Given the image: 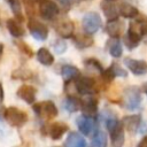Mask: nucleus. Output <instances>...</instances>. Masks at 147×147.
Returning <instances> with one entry per match:
<instances>
[{
  "instance_id": "obj_29",
  "label": "nucleus",
  "mask_w": 147,
  "mask_h": 147,
  "mask_svg": "<svg viewBox=\"0 0 147 147\" xmlns=\"http://www.w3.org/2000/svg\"><path fill=\"white\" fill-rule=\"evenodd\" d=\"M91 147H107V134L102 130H96L94 132Z\"/></svg>"
},
{
  "instance_id": "obj_25",
  "label": "nucleus",
  "mask_w": 147,
  "mask_h": 147,
  "mask_svg": "<svg viewBox=\"0 0 147 147\" xmlns=\"http://www.w3.org/2000/svg\"><path fill=\"white\" fill-rule=\"evenodd\" d=\"M118 9H119V15L123 16L124 18H136L139 15L138 8L127 2L121 3L118 6Z\"/></svg>"
},
{
  "instance_id": "obj_5",
  "label": "nucleus",
  "mask_w": 147,
  "mask_h": 147,
  "mask_svg": "<svg viewBox=\"0 0 147 147\" xmlns=\"http://www.w3.org/2000/svg\"><path fill=\"white\" fill-rule=\"evenodd\" d=\"M124 107L129 110H134L140 107L141 103V92L140 88L137 86H130L124 90Z\"/></svg>"
},
{
  "instance_id": "obj_37",
  "label": "nucleus",
  "mask_w": 147,
  "mask_h": 147,
  "mask_svg": "<svg viewBox=\"0 0 147 147\" xmlns=\"http://www.w3.org/2000/svg\"><path fill=\"white\" fill-rule=\"evenodd\" d=\"M6 107L0 102V121H3L5 119V114H6Z\"/></svg>"
},
{
  "instance_id": "obj_7",
  "label": "nucleus",
  "mask_w": 147,
  "mask_h": 147,
  "mask_svg": "<svg viewBox=\"0 0 147 147\" xmlns=\"http://www.w3.org/2000/svg\"><path fill=\"white\" fill-rule=\"evenodd\" d=\"M28 29H29L31 36L36 40L44 41L48 37V28L44 23L37 21L33 17H30L29 18V21H28Z\"/></svg>"
},
{
  "instance_id": "obj_27",
  "label": "nucleus",
  "mask_w": 147,
  "mask_h": 147,
  "mask_svg": "<svg viewBox=\"0 0 147 147\" xmlns=\"http://www.w3.org/2000/svg\"><path fill=\"white\" fill-rule=\"evenodd\" d=\"M11 79L14 80H22V82H28L30 79L33 78V72L28 69V68H17L15 70L11 71V75H10Z\"/></svg>"
},
{
  "instance_id": "obj_32",
  "label": "nucleus",
  "mask_w": 147,
  "mask_h": 147,
  "mask_svg": "<svg viewBox=\"0 0 147 147\" xmlns=\"http://www.w3.org/2000/svg\"><path fill=\"white\" fill-rule=\"evenodd\" d=\"M15 45H16L17 48H18L24 55H26L28 57H32V56H33V51H32V48H31L26 42H24V41H22V40H17V41H15Z\"/></svg>"
},
{
  "instance_id": "obj_28",
  "label": "nucleus",
  "mask_w": 147,
  "mask_h": 147,
  "mask_svg": "<svg viewBox=\"0 0 147 147\" xmlns=\"http://www.w3.org/2000/svg\"><path fill=\"white\" fill-rule=\"evenodd\" d=\"M107 49L109 52V54L113 57H121L122 53H123V48H122V44L118 40V38H110L107 41Z\"/></svg>"
},
{
  "instance_id": "obj_15",
  "label": "nucleus",
  "mask_w": 147,
  "mask_h": 147,
  "mask_svg": "<svg viewBox=\"0 0 147 147\" xmlns=\"http://www.w3.org/2000/svg\"><path fill=\"white\" fill-rule=\"evenodd\" d=\"M129 29L137 32L141 38L147 36V16L145 15H138L133 22L130 23Z\"/></svg>"
},
{
  "instance_id": "obj_17",
  "label": "nucleus",
  "mask_w": 147,
  "mask_h": 147,
  "mask_svg": "<svg viewBox=\"0 0 147 147\" xmlns=\"http://www.w3.org/2000/svg\"><path fill=\"white\" fill-rule=\"evenodd\" d=\"M72 42L74 45L79 48V49H84V48H88L94 44L93 38L91 37V34L88 33H78V34H74L72 37Z\"/></svg>"
},
{
  "instance_id": "obj_26",
  "label": "nucleus",
  "mask_w": 147,
  "mask_h": 147,
  "mask_svg": "<svg viewBox=\"0 0 147 147\" xmlns=\"http://www.w3.org/2000/svg\"><path fill=\"white\" fill-rule=\"evenodd\" d=\"M123 40H124V45L126 46V48L131 51V49L136 48V47L139 45V42H140V40H141V37H140L137 32H134V31H132L131 29H129L127 32L125 33Z\"/></svg>"
},
{
  "instance_id": "obj_10",
  "label": "nucleus",
  "mask_w": 147,
  "mask_h": 147,
  "mask_svg": "<svg viewBox=\"0 0 147 147\" xmlns=\"http://www.w3.org/2000/svg\"><path fill=\"white\" fill-rule=\"evenodd\" d=\"M56 33L63 38V39H69L72 38L75 34V24L72 21L70 20H64V21H60L59 23L55 24L54 26Z\"/></svg>"
},
{
  "instance_id": "obj_39",
  "label": "nucleus",
  "mask_w": 147,
  "mask_h": 147,
  "mask_svg": "<svg viewBox=\"0 0 147 147\" xmlns=\"http://www.w3.org/2000/svg\"><path fill=\"white\" fill-rule=\"evenodd\" d=\"M3 98H5V92H3V86L0 82V102L3 101Z\"/></svg>"
},
{
  "instance_id": "obj_11",
  "label": "nucleus",
  "mask_w": 147,
  "mask_h": 147,
  "mask_svg": "<svg viewBox=\"0 0 147 147\" xmlns=\"http://www.w3.org/2000/svg\"><path fill=\"white\" fill-rule=\"evenodd\" d=\"M124 64L136 76H141V75H145L147 72V62L144 61V60L125 57L124 59Z\"/></svg>"
},
{
  "instance_id": "obj_20",
  "label": "nucleus",
  "mask_w": 147,
  "mask_h": 147,
  "mask_svg": "<svg viewBox=\"0 0 147 147\" xmlns=\"http://www.w3.org/2000/svg\"><path fill=\"white\" fill-rule=\"evenodd\" d=\"M6 26H7V30L9 31V33L14 38H21V37H23L25 34L24 28L21 25V22L17 21L16 18H9V20H7Z\"/></svg>"
},
{
  "instance_id": "obj_36",
  "label": "nucleus",
  "mask_w": 147,
  "mask_h": 147,
  "mask_svg": "<svg viewBox=\"0 0 147 147\" xmlns=\"http://www.w3.org/2000/svg\"><path fill=\"white\" fill-rule=\"evenodd\" d=\"M62 7H63V9L67 11V10H69L70 8H71V6L75 3V0H56Z\"/></svg>"
},
{
  "instance_id": "obj_43",
  "label": "nucleus",
  "mask_w": 147,
  "mask_h": 147,
  "mask_svg": "<svg viewBox=\"0 0 147 147\" xmlns=\"http://www.w3.org/2000/svg\"><path fill=\"white\" fill-rule=\"evenodd\" d=\"M108 1H115V0H108Z\"/></svg>"
},
{
  "instance_id": "obj_38",
  "label": "nucleus",
  "mask_w": 147,
  "mask_h": 147,
  "mask_svg": "<svg viewBox=\"0 0 147 147\" xmlns=\"http://www.w3.org/2000/svg\"><path fill=\"white\" fill-rule=\"evenodd\" d=\"M137 147H147V136H145V137L139 141V144L137 145Z\"/></svg>"
},
{
  "instance_id": "obj_35",
  "label": "nucleus",
  "mask_w": 147,
  "mask_h": 147,
  "mask_svg": "<svg viewBox=\"0 0 147 147\" xmlns=\"http://www.w3.org/2000/svg\"><path fill=\"white\" fill-rule=\"evenodd\" d=\"M24 5H25V9H26V13L30 17H32L33 13H34V3L37 2L36 0H23Z\"/></svg>"
},
{
  "instance_id": "obj_21",
  "label": "nucleus",
  "mask_w": 147,
  "mask_h": 147,
  "mask_svg": "<svg viewBox=\"0 0 147 147\" xmlns=\"http://www.w3.org/2000/svg\"><path fill=\"white\" fill-rule=\"evenodd\" d=\"M61 75L65 82H74L80 76V70L72 64H63L61 68Z\"/></svg>"
},
{
  "instance_id": "obj_12",
  "label": "nucleus",
  "mask_w": 147,
  "mask_h": 147,
  "mask_svg": "<svg viewBox=\"0 0 147 147\" xmlns=\"http://www.w3.org/2000/svg\"><path fill=\"white\" fill-rule=\"evenodd\" d=\"M36 93L37 90L34 86L29 85V84H23L18 87L16 94L20 99H22L24 102L29 103V105H33L36 101Z\"/></svg>"
},
{
  "instance_id": "obj_14",
  "label": "nucleus",
  "mask_w": 147,
  "mask_h": 147,
  "mask_svg": "<svg viewBox=\"0 0 147 147\" xmlns=\"http://www.w3.org/2000/svg\"><path fill=\"white\" fill-rule=\"evenodd\" d=\"M68 131H69L68 124H65L63 122H55V123H53L48 126L47 134L53 140H60L63 137V134Z\"/></svg>"
},
{
  "instance_id": "obj_13",
  "label": "nucleus",
  "mask_w": 147,
  "mask_h": 147,
  "mask_svg": "<svg viewBox=\"0 0 147 147\" xmlns=\"http://www.w3.org/2000/svg\"><path fill=\"white\" fill-rule=\"evenodd\" d=\"M105 31L107 32V34L110 38H119L123 34L124 24L118 18L108 21L107 24H106V26H105Z\"/></svg>"
},
{
  "instance_id": "obj_44",
  "label": "nucleus",
  "mask_w": 147,
  "mask_h": 147,
  "mask_svg": "<svg viewBox=\"0 0 147 147\" xmlns=\"http://www.w3.org/2000/svg\"><path fill=\"white\" fill-rule=\"evenodd\" d=\"M53 147H59V146H53Z\"/></svg>"
},
{
  "instance_id": "obj_30",
  "label": "nucleus",
  "mask_w": 147,
  "mask_h": 147,
  "mask_svg": "<svg viewBox=\"0 0 147 147\" xmlns=\"http://www.w3.org/2000/svg\"><path fill=\"white\" fill-rule=\"evenodd\" d=\"M9 7H10V10L11 13L14 14L15 18L17 21H20L21 23L24 22V16H23V13H22V5H21V1L20 0H7Z\"/></svg>"
},
{
  "instance_id": "obj_41",
  "label": "nucleus",
  "mask_w": 147,
  "mask_h": 147,
  "mask_svg": "<svg viewBox=\"0 0 147 147\" xmlns=\"http://www.w3.org/2000/svg\"><path fill=\"white\" fill-rule=\"evenodd\" d=\"M2 54H3V44L0 42V59H1Z\"/></svg>"
},
{
  "instance_id": "obj_8",
  "label": "nucleus",
  "mask_w": 147,
  "mask_h": 147,
  "mask_svg": "<svg viewBox=\"0 0 147 147\" xmlns=\"http://www.w3.org/2000/svg\"><path fill=\"white\" fill-rule=\"evenodd\" d=\"M76 124H77L80 133H83L84 136H90L91 133L95 132L96 127H98V122H96L95 117L86 116L84 114L77 117Z\"/></svg>"
},
{
  "instance_id": "obj_34",
  "label": "nucleus",
  "mask_w": 147,
  "mask_h": 147,
  "mask_svg": "<svg viewBox=\"0 0 147 147\" xmlns=\"http://www.w3.org/2000/svg\"><path fill=\"white\" fill-rule=\"evenodd\" d=\"M110 68H111V70L114 71V74H115L116 77H126V76H127L126 70L123 69V68H122L118 63H116V62H113V63L110 64Z\"/></svg>"
},
{
  "instance_id": "obj_40",
  "label": "nucleus",
  "mask_w": 147,
  "mask_h": 147,
  "mask_svg": "<svg viewBox=\"0 0 147 147\" xmlns=\"http://www.w3.org/2000/svg\"><path fill=\"white\" fill-rule=\"evenodd\" d=\"M142 92L147 95V83H145V84L142 85Z\"/></svg>"
},
{
  "instance_id": "obj_3",
  "label": "nucleus",
  "mask_w": 147,
  "mask_h": 147,
  "mask_svg": "<svg viewBox=\"0 0 147 147\" xmlns=\"http://www.w3.org/2000/svg\"><path fill=\"white\" fill-rule=\"evenodd\" d=\"M5 119L7 121V123L14 127H22L29 119L28 114L17 108V107H8L6 109V114H5Z\"/></svg>"
},
{
  "instance_id": "obj_22",
  "label": "nucleus",
  "mask_w": 147,
  "mask_h": 147,
  "mask_svg": "<svg viewBox=\"0 0 147 147\" xmlns=\"http://www.w3.org/2000/svg\"><path fill=\"white\" fill-rule=\"evenodd\" d=\"M122 123L124 125V129H126L129 132H136L141 123V116L138 114L124 116L122 119Z\"/></svg>"
},
{
  "instance_id": "obj_31",
  "label": "nucleus",
  "mask_w": 147,
  "mask_h": 147,
  "mask_svg": "<svg viewBox=\"0 0 147 147\" xmlns=\"http://www.w3.org/2000/svg\"><path fill=\"white\" fill-rule=\"evenodd\" d=\"M84 64H85L86 68H90V69H92V70H95V71H98L99 74H101V72L105 70V69L102 68V64L100 63V61H98V60L94 59V57L86 59V60L84 61Z\"/></svg>"
},
{
  "instance_id": "obj_42",
  "label": "nucleus",
  "mask_w": 147,
  "mask_h": 147,
  "mask_svg": "<svg viewBox=\"0 0 147 147\" xmlns=\"http://www.w3.org/2000/svg\"><path fill=\"white\" fill-rule=\"evenodd\" d=\"M36 1H37V2H39V3H40V2H42V1H45V0H36Z\"/></svg>"
},
{
  "instance_id": "obj_33",
  "label": "nucleus",
  "mask_w": 147,
  "mask_h": 147,
  "mask_svg": "<svg viewBox=\"0 0 147 147\" xmlns=\"http://www.w3.org/2000/svg\"><path fill=\"white\" fill-rule=\"evenodd\" d=\"M53 48H54L55 53L62 54V53H64V52L67 51V44H65V41L62 40V39H56V40H54V42H53Z\"/></svg>"
},
{
  "instance_id": "obj_9",
  "label": "nucleus",
  "mask_w": 147,
  "mask_h": 147,
  "mask_svg": "<svg viewBox=\"0 0 147 147\" xmlns=\"http://www.w3.org/2000/svg\"><path fill=\"white\" fill-rule=\"evenodd\" d=\"M59 11V6L52 0H45L39 5V14L44 20L53 21L57 16Z\"/></svg>"
},
{
  "instance_id": "obj_4",
  "label": "nucleus",
  "mask_w": 147,
  "mask_h": 147,
  "mask_svg": "<svg viewBox=\"0 0 147 147\" xmlns=\"http://www.w3.org/2000/svg\"><path fill=\"white\" fill-rule=\"evenodd\" d=\"M32 109L34 114L39 117H44L46 119H53L57 116L59 110L55 103L51 100H46L42 102H37L32 105Z\"/></svg>"
},
{
  "instance_id": "obj_16",
  "label": "nucleus",
  "mask_w": 147,
  "mask_h": 147,
  "mask_svg": "<svg viewBox=\"0 0 147 147\" xmlns=\"http://www.w3.org/2000/svg\"><path fill=\"white\" fill-rule=\"evenodd\" d=\"M82 105H83V101L79 98H77L76 95H72V94H68L65 96V99L63 100V102H62L63 108L69 113H76V111L80 110Z\"/></svg>"
},
{
  "instance_id": "obj_2",
  "label": "nucleus",
  "mask_w": 147,
  "mask_h": 147,
  "mask_svg": "<svg viewBox=\"0 0 147 147\" xmlns=\"http://www.w3.org/2000/svg\"><path fill=\"white\" fill-rule=\"evenodd\" d=\"M74 86L76 92L82 95H92L99 91V83L90 76H79L74 80Z\"/></svg>"
},
{
  "instance_id": "obj_1",
  "label": "nucleus",
  "mask_w": 147,
  "mask_h": 147,
  "mask_svg": "<svg viewBox=\"0 0 147 147\" xmlns=\"http://www.w3.org/2000/svg\"><path fill=\"white\" fill-rule=\"evenodd\" d=\"M103 118H105L106 127L110 134L111 147H123L124 141H125L123 123L119 122L117 119L116 115L109 110L103 113Z\"/></svg>"
},
{
  "instance_id": "obj_23",
  "label": "nucleus",
  "mask_w": 147,
  "mask_h": 147,
  "mask_svg": "<svg viewBox=\"0 0 147 147\" xmlns=\"http://www.w3.org/2000/svg\"><path fill=\"white\" fill-rule=\"evenodd\" d=\"M63 147H86V141L78 132H70L63 144Z\"/></svg>"
},
{
  "instance_id": "obj_6",
  "label": "nucleus",
  "mask_w": 147,
  "mask_h": 147,
  "mask_svg": "<svg viewBox=\"0 0 147 147\" xmlns=\"http://www.w3.org/2000/svg\"><path fill=\"white\" fill-rule=\"evenodd\" d=\"M101 25H102V20L98 13L90 11L83 16L82 28H83L84 32H86L88 34H94L101 28Z\"/></svg>"
},
{
  "instance_id": "obj_18",
  "label": "nucleus",
  "mask_w": 147,
  "mask_h": 147,
  "mask_svg": "<svg viewBox=\"0 0 147 147\" xmlns=\"http://www.w3.org/2000/svg\"><path fill=\"white\" fill-rule=\"evenodd\" d=\"M101 9H102V11H103V14L108 21L116 20L119 16V9L116 5L113 3V1H108V0L102 1L101 2Z\"/></svg>"
},
{
  "instance_id": "obj_19",
  "label": "nucleus",
  "mask_w": 147,
  "mask_h": 147,
  "mask_svg": "<svg viewBox=\"0 0 147 147\" xmlns=\"http://www.w3.org/2000/svg\"><path fill=\"white\" fill-rule=\"evenodd\" d=\"M98 99L95 98H88L86 100H83V105H82V111L84 115L86 116H91V117H95L98 114Z\"/></svg>"
},
{
  "instance_id": "obj_24",
  "label": "nucleus",
  "mask_w": 147,
  "mask_h": 147,
  "mask_svg": "<svg viewBox=\"0 0 147 147\" xmlns=\"http://www.w3.org/2000/svg\"><path fill=\"white\" fill-rule=\"evenodd\" d=\"M37 60L39 63H41L42 65H46V67H49L54 63V56L49 52V49L46 47H40L37 51Z\"/></svg>"
}]
</instances>
